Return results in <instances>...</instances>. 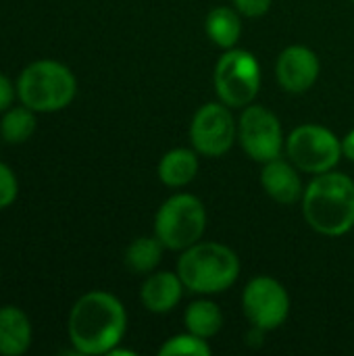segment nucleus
Here are the masks:
<instances>
[{
  "label": "nucleus",
  "mask_w": 354,
  "mask_h": 356,
  "mask_svg": "<svg viewBox=\"0 0 354 356\" xmlns=\"http://www.w3.org/2000/svg\"><path fill=\"white\" fill-rule=\"evenodd\" d=\"M125 330V307L111 292H88L69 313V340L79 355H111L121 344Z\"/></svg>",
  "instance_id": "obj_1"
},
{
  "label": "nucleus",
  "mask_w": 354,
  "mask_h": 356,
  "mask_svg": "<svg viewBox=\"0 0 354 356\" xmlns=\"http://www.w3.org/2000/svg\"><path fill=\"white\" fill-rule=\"evenodd\" d=\"M303 215L321 236L338 238L354 227V181L344 173H319L303 194Z\"/></svg>",
  "instance_id": "obj_2"
},
{
  "label": "nucleus",
  "mask_w": 354,
  "mask_h": 356,
  "mask_svg": "<svg viewBox=\"0 0 354 356\" xmlns=\"http://www.w3.org/2000/svg\"><path fill=\"white\" fill-rule=\"evenodd\" d=\"M177 275L186 290L194 294H221L236 284L240 275V259L225 244L196 242L182 250Z\"/></svg>",
  "instance_id": "obj_3"
},
{
  "label": "nucleus",
  "mask_w": 354,
  "mask_h": 356,
  "mask_svg": "<svg viewBox=\"0 0 354 356\" xmlns=\"http://www.w3.org/2000/svg\"><path fill=\"white\" fill-rule=\"evenodd\" d=\"M77 79L69 67L58 60H35L27 65L17 79L19 100L35 113H56L73 102Z\"/></svg>",
  "instance_id": "obj_4"
},
{
  "label": "nucleus",
  "mask_w": 354,
  "mask_h": 356,
  "mask_svg": "<svg viewBox=\"0 0 354 356\" xmlns=\"http://www.w3.org/2000/svg\"><path fill=\"white\" fill-rule=\"evenodd\" d=\"M207 229L204 204L192 194L167 198L154 217V236L169 250H186L200 242Z\"/></svg>",
  "instance_id": "obj_5"
},
{
  "label": "nucleus",
  "mask_w": 354,
  "mask_h": 356,
  "mask_svg": "<svg viewBox=\"0 0 354 356\" xmlns=\"http://www.w3.org/2000/svg\"><path fill=\"white\" fill-rule=\"evenodd\" d=\"M215 94L230 108L252 104L261 88V65L255 54L242 48H230L219 56L213 73Z\"/></svg>",
  "instance_id": "obj_6"
},
{
  "label": "nucleus",
  "mask_w": 354,
  "mask_h": 356,
  "mask_svg": "<svg viewBox=\"0 0 354 356\" xmlns=\"http://www.w3.org/2000/svg\"><path fill=\"white\" fill-rule=\"evenodd\" d=\"M290 163L303 173H328L342 159V140L323 125L307 123L296 127L286 140Z\"/></svg>",
  "instance_id": "obj_7"
},
{
  "label": "nucleus",
  "mask_w": 354,
  "mask_h": 356,
  "mask_svg": "<svg viewBox=\"0 0 354 356\" xmlns=\"http://www.w3.org/2000/svg\"><path fill=\"white\" fill-rule=\"evenodd\" d=\"M242 309L255 330L273 332L282 327L290 315V296L277 280L259 275L246 284Z\"/></svg>",
  "instance_id": "obj_8"
},
{
  "label": "nucleus",
  "mask_w": 354,
  "mask_h": 356,
  "mask_svg": "<svg viewBox=\"0 0 354 356\" xmlns=\"http://www.w3.org/2000/svg\"><path fill=\"white\" fill-rule=\"evenodd\" d=\"M238 140L242 150L257 163H269L282 156L284 131L280 119L265 106L248 104L238 121Z\"/></svg>",
  "instance_id": "obj_9"
},
{
  "label": "nucleus",
  "mask_w": 354,
  "mask_h": 356,
  "mask_svg": "<svg viewBox=\"0 0 354 356\" xmlns=\"http://www.w3.org/2000/svg\"><path fill=\"white\" fill-rule=\"evenodd\" d=\"M238 136V127L227 104L207 102L200 106L190 123V140L194 150L202 156H223L232 150Z\"/></svg>",
  "instance_id": "obj_10"
},
{
  "label": "nucleus",
  "mask_w": 354,
  "mask_h": 356,
  "mask_svg": "<svg viewBox=\"0 0 354 356\" xmlns=\"http://www.w3.org/2000/svg\"><path fill=\"white\" fill-rule=\"evenodd\" d=\"M319 69L321 65L317 54L307 46L294 44L282 50V54L277 56L275 75L282 90L290 94H305L315 86Z\"/></svg>",
  "instance_id": "obj_11"
},
{
  "label": "nucleus",
  "mask_w": 354,
  "mask_h": 356,
  "mask_svg": "<svg viewBox=\"0 0 354 356\" xmlns=\"http://www.w3.org/2000/svg\"><path fill=\"white\" fill-rule=\"evenodd\" d=\"M261 186L265 194L280 204H294L305 194L298 169L284 159H273L269 163H263Z\"/></svg>",
  "instance_id": "obj_12"
},
{
  "label": "nucleus",
  "mask_w": 354,
  "mask_h": 356,
  "mask_svg": "<svg viewBox=\"0 0 354 356\" xmlns=\"http://www.w3.org/2000/svg\"><path fill=\"white\" fill-rule=\"evenodd\" d=\"M184 282L179 280L177 273H169V271H159L146 277V282L142 284L140 290V298L142 305L146 307V311L163 315L173 311L184 294Z\"/></svg>",
  "instance_id": "obj_13"
},
{
  "label": "nucleus",
  "mask_w": 354,
  "mask_h": 356,
  "mask_svg": "<svg viewBox=\"0 0 354 356\" xmlns=\"http://www.w3.org/2000/svg\"><path fill=\"white\" fill-rule=\"evenodd\" d=\"M31 346V323L19 307L0 309V355L21 356Z\"/></svg>",
  "instance_id": "obj_14"
},
{
  "label": "nucleus",
  "mask_w": 354,
  "mask_h": 356,
  "mask_svg": "<svg viewBox=\"0 0 354 356\" xmlns=\"http://www.w3.org/2000/svg\"><path fill=\"white\" fill-rule=\"evenodd\" d=\"M198 173V154L188 148H173L159 163V179L169 188L188 186Z\"/></svg>",
  "instance_id": "obj_15"
},
{
  "label": "nucleus",
  "mask_w": 354,
  "mask_h": 356,
  "mask_svg": "<svg viewBox=\"0 0 354 356\" xmlns=\"http://www.w3.org/2000/svg\"><path fill=\"white\" fill-rule=\"evenodd\" d=\"M204 31L215 46L230 50V48H236V44L240 40L242 23L234 8L215 6L213 10H209V15L204 19Z\"/></svg>",
  "instance_id": "obj_16"
},
{
  "label": "nucleus",
  "mask_w": 354,
  "mask_h": 356,
  "mask_svg": "<svg viewBox=\"0 0 354 356\" xmlns=\"http://www.w3.org/2000/svg\"><path fill=\"white\" fill-rule=\"evenodd\" d=\"M163 248L165 246L156 236L154 238H148V236L136 238L125 250V267L136 275L152 273L163 259Z\"/></svg>",
  "instance_id": "obj_17"
},
{
  "label": "nucleus",
  "mask_w": 354,
  "mask_h": 356,
  "mask_svg": "<svg viewBox=\"0 0 354 356\" xmlns=\"http://www.w3.org/2000/svg\"><path fill=\"white\" fill-rule=\"evenodd\" d=\"M184 323H186V330L190 334L209 340V338L217 336L219 330L223 327V315H221V311H219V307L215 302L196 300L186 309Z\"/></svg>",
  "instance_id": "obj_18"
},
{
  "label": "nucleus",
  "mask_w": 354,
  "mask_h": 356,
  "mask_svg": "<svg viewBox=\"0 0 354 356\" xmlns=\"http://www.w3.org/2000/svg\"><path fill=\"white\" fill-rule=\"evenodd\" d=\"M35 111L23 106H15L4 111V117L0 121V136L8 144H23L27 142L35 131Z\"/></svg>",
  "instance_id": "obj_19"
},
{
  "label": "nucleus",
  "mask_w": 354,
  "mask_h": 356,
  "mask_svg": "<svg viewBox=\"0 0 354 356\" xmlns=\"http://www.w3.org/2000/svg\"><path fill=\"white\" fill-rule=\"evenodd\" d=\"M161 356H211V346L207 344L204 338L200 336H194L190 332L186 334H177L173 338H169L161 350Z\"/></svg>",
  "instance_id": "obj_20"
},
{
  "label": "nucleus",
  "mask_w": 354,
  "mask_h": 356,
  "mask_svg": "<svg viewBox=\"0 0 354 356\" xmlns=\"http://www.w3.org/2000/svg\"><path fill=\"white\" fill-rule=\"evenodd\" d=\"M19 194V181L8 165L0 161V211L10 207L17 200Z\"/></svg>",
  "instance_id": "obj_21"
},
{
  "label": "nucleus",
  "mask_w": 354,
  "mask_h": 356,
  "mask_svg": "<svg viewBox=\"0 0 354 356\" xmlns=\"http://www.w3.org/2000/svg\"><path fill=\"white\" fill-rule=\"evenodd\" d=\"M236 10L246 17H261L271 8L273 0H232Z\"/></svg>",
  "instance_id": "obj_22"
},
{
  "label": "nucleus",
  "mask_w": 354,
  "mask_h": 356,
  "mask_svg": "<svg viewBox=\"0 0 354 356\" xmlns=\"http://www.w3.org/2000/svg\"><path fill=\"white\" fill-rule=\"evenodd\" d=\"M15 90L17 88L10 83V79L4 73H0V113H4V111L10 108L13 98H15Z\"/></svg>",
  "instance_id": "obj_23"
},
{
  "label": "nucleus",
  "mask_w": 354,
  "mask_h": 356,
  "mask_svg": "<svg viewBox=\"0 0 354 356\" xmlns=\"http://www.w3.org/2000/svg\"><path fill=\"white\" fill-rule=\"evenodd\" d=\"M342 154H344L348 161H353L354 163V129L353 131H348V134L344 136V140H342Z\"/></svg>",
  "instance_id": "obj_24"
},
{
  "label": "nucleus",
  "mask_w": 354,
  "mask_h": 356,
  "mask_svg": "<svg viewBox=\"0 0 354 356\" xmlns=\"http://www.w3.org/2000/svg\"><path fill=\"white\" fill-rule=\"evenodd\" d=\"M351 2H353V4H354V0H351Z\"/></svg>",
  "instance_id": "obj_25"
}]
</instances>
